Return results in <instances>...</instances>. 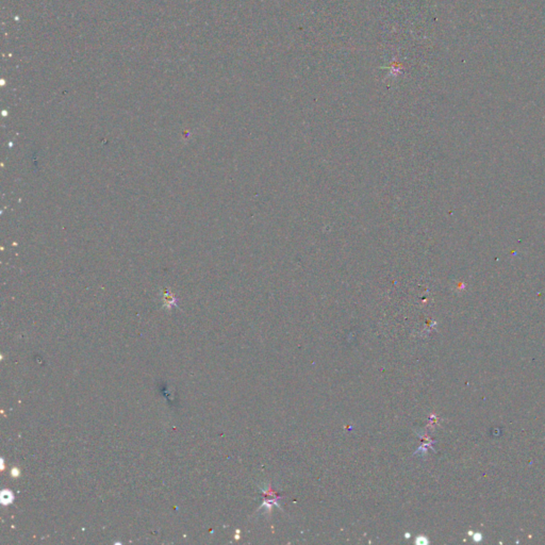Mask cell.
<instances>
[{
	"instance_id": "1",
	"label": "cell",
	"mask_w": 545,
	"mask_h": 545,
	"mask_svg": "<svg viewBox=\"0 0 545 545\" xmlns=\"http://www.w3.org/2000/svg\"><path fill=\"white\" fill-rule=\"evenodd\" d=\"M1 499H2V503H3V504H10V503L12 502V499H13L12 493L10 492V493H9V495H5V491H3V492H2V494H1Z\"/></svg>"
}]
</instances>
